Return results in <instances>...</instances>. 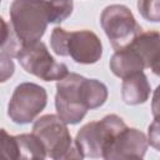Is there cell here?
Returning a JSON list of instances; mask_svg holds the SVG:
<instances>
[{"label": "cell", "instance_id": "obj_1", "mask_svg": "<svg viewBox=\"0 0 160 160\" xmlns=\"http://www.w3.org/2000/svg\"><path fill=\"white\" fill-rule=\"evenodd\" d=\"M50 24L49 0H14L10 28L21 46L39 41Z\"/></svg>", "mask_w": 160, "mask_h": 160}, {"label": "cell", "instance_id": "obj_2", "mask_svg": "<svg viewBox=\"0 0 160 160\" xmlns=\"http://www.w3.org/2000/svg\"><path fill=\"white\" fill-rule=\"evenodd\" d=\"M50 46L56 55L71 56L79 64H95L102 55L101 41L90 30L66 31L55 28L50 36Z\"/></svg>", "mask_w": 160, "mask_h": 160}, {"label": "cell", "instance_id": "obj_3", "mask_svg": "<svg viewBox=\"0 0 160 160\" xmlns=\"http://www.w3.org/2000/svg\"><path fill=\"white\" fill-rule=\"evenodd\" d=\"M32 134L42 144L46 156L55 160L81 159L68 130V124L58 115L48 114L38 119L32 125Z\"/></svg>", "mask_w": 160, "mask_h": 160}, {"label": "cell", "instance_id": "obj_4", "mask_svg": "<svg viewBox=\"0 0 160 160\" xmlns=\"http://www.w3.org/2000/svg\"><path fill=\"white\" fill-rule=\"evenodd\" d=\"M125 128L126 124L120 116L110 114L100 121H90L84 125L78 131L74 144L81 158H102L109 144Z\"/></svg>", "mask_w": 160, "mask_h": 160}, {"label": "cell", "instance_id": "obj_5", "mask_svg": "<svg viewBox=\"0 0 160 160\" xmlns=\"http://www.w3.org/2000/svg\"><path fill=\"white\" fill-rule=\"evenodd\" d=\"M100 24L115 50L128 46L142 31L130 9L121 4L106 6L100 15Z\"/></svg>", "mask_w": 160, "mask_h": 160}, {"label": "cell", "instance_id": "obj_6", "mask_svg": "<svg viewBox=\"0 0 160 160\" xmlns=\"http://www.w3.org/2000/svg\"><path fill=\"white\" fill-rule=\"evenodd\" d=\"M82 80L84 76L75 72H68L58 80L55 108L58 116L68 125L80 122L88 112L82 99Z\"/></svg>", "mask_w": 160, "mask_h": 160}, {"label": "cell", "instance_id": "obj_7", "mask_svg": "<svg viewBox=\"0 0 160 160\" xmlns=\"http://www.w3.org/2000/svg\"><path fill=\"white\" fill-rule=\"evenodd\" d=\"M15 58L26 72L44 81L60 80L69 72L68 66L58 62L40 40L21 46Z\"/></svg>", "mask_w": 160, "mask_h": 160}, {"label": "cell", "instance_id": "obj_8", "mask_svg": "<svg viewBox=\"0 0 160 160\" xmlns=\"http://www.w3.org/2000/svg\"><path fill=\"white\" fill-rule=\"evenodd\" d=\"M48 102L46 90L34 82L18 85L8 105V115L20 125L30 124L45 109Z\"/></svg>", "mask_w": 160, "mask_h": 160}, {"label": "cell", "instance_id": "obj_9", "mask_svg": "<svg viewBox=\"0 0 160 160\" xmlns=\"http://www.w3.org/2000/svg\"><path fill=\"white\" fill-rule=\"evenodd\" d=\"M146 135L134 128H125L109 144L102 154L106 160L112 159H142L148 150Z\"/></svg>", "mask_w": 160, "mask_h": 160}, {"label": "cell", "instance_id": "obj_10", "mask_svg": "<svg viewBox=\"0 0 160 160\" xmlns=\"http://www.w3.org/2000/svg\"><path fill=\"white\" fill-rule=\"evenodd\" d=\"M146 69L145 61L139 50L130 42L128 46L115 50L110 59V70L118 78H126Z\"/></svg>", "mask_w": 160, "mask_h": 160}, {"label": "cell", "instance_id": "obj_11", "mask_svg": "<svg viewBox=\"0 0 160 160\" xmlns=\"http://www.w3.org/2000/svg\"><path fill=\"white\" fill-rule=\"evenodd\" d=\"M131 44L141 54L146 69L152 70L154 74H159L160 60V36L158 31H141Z\"/></svg>", "mask_w": 160, "mask_h": 160}, {"label": "cell", "instance_id": "obj_12", "mask_svg": "<svg viewBox=\"0 0 160 160\" xmlns=\"http://www.w3.org/2000/svg\"><path fill=\"white\" fill-rule=\"evenodd\" d=\"M151 94V88L144 71L135 72L122 79L121 98L128 105L144 104Z\"/></svg>", "mask_w": 160, "mask_h": 160}, {"label": "cell", "instance_id": "obj_13", "mask_svg": "<svg viewBox=\"0 0 160 160\" xmlns=\"http://www.w3.org/2000/svg\"><path fill=\"white\" fill-rule=\"evenodd\" d=\"M82 99L89 109H96L105 104L108 99V88L105 84L96 79H86L82 80Z\"/></svg>", "mask_w": 160, "mask_h": 160}, {"label": "cell", "instance_id": "obj_14", "mask_svg": "<svg viewBox=\"0 0 160 160\" xmlns=\"http://www.w3.org/2000/svg\"><path fill=\"white\" fill-rule=\"evenodd\" d=\"M19 146V159H45L46 151L40 140L31 134L16 135Z\"/></svg>", "mask_w": 160, "mask_h": 160}, {"label": "cell", "instance_id": "obj_15", "mask_svg": "<svg viewBox=\"0 0 160 160\" xmlns=\"http://www.w3.org/2000/svg\"><path fill=\"white\" fill-rule=\"evenodd\" d=\"M19 159V146L16 136L10 135L5 129H0V160Z\"/></svg>", "mask_w": 160, "mask_h": 160}, {"label": "cell", "instance_id": "obj_16", "mask_svg": "<svg viewBox=\"0 0 160 160\" xmlns=\"http://www.w3.org/2000/svg\"><path fill=\"white\" fill-rule=\"evenodd\" d=\"M50 8V24L61 22L68 19L74 9L72 0H49Z\"/></svg>", "mask_w": 160, "mask_h": 160}, {"label": "cell", "instance_id": "obj_17", "mask_svg": "<svg viewBox=\"0 0 160 160\" xmlns=\"http://www.w3.org/2000/svg\"><path fill=\"white\" fill-rule=\"evenodd\" d=\"M138 9L145 20L151 22H158L160 20L159 0H138Z\"/></svg>", "mask_w": 160, "mask_h": 160}, {"label": "cell", "instance_id": "obj_18", "mask_svg": "<svg viewBox=\"0 0 160 160\" xmlns=\"http://www.w3.org/2000/svg\"><path fill=\"white\" fill-rule=\"evenodd\" d=\"M15 71V65L12 61V58L1 51L0 52V82H5L9 80Z\"/></svg>", "mask_w": 160, "mask_h": 160}, {"label": "cell", "instance_id": "obj_19", "mask_svg": "<svg viewBox=\"0 0 160 160\" xmlns=\"http://www.w3.org/2000/svg\"><path fill=\"white\" fill-rule=\"evenodd\" d=\"M159 120L158 118L154 119L152 124L149 126V138H148V142L154 146L155 149H159Z\"/></svg>", "mask_w": 160, "mask_h": 160}, {"label": "cell", "instance_id": "obj_20", "mask_svg": "<svg viewBox=\"0 0 160 160\" xmlns=\"http://www.w3.org/2000/svg\"><path fill=\"white\" fill-rule=\"evenodd\" d=\"M10 36H11V28H10V24H8V22L0 16V49H1V50H2V48L8 44Z\"/></svg>", "mask_w": 160, "mask_h": 160}, {"label": "cell", "instance_id": "obj_21", "mask_svg": "<svg viewBox=\"0 0 160 160\" xmlns=\"http://www.w3.org/2000/svg\"><path fill=\"white\" fill-rule=\"evenodd\" d=\"M0 1H1V0H0Z\"/></svg>", "mask_w": 160, "mask_h": 160}]
</instances>
